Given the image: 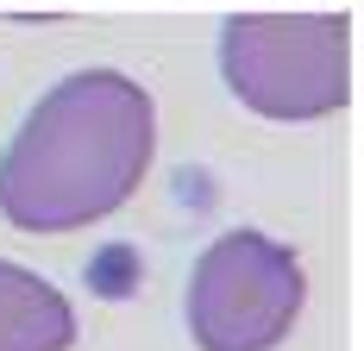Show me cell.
<instances>
[{"mask_svg":"<svg viewBox=\"0 0 364 351\" xmlns=\"http://www.w3.org/2000/svg\"><path fill=\"white\" fill-rule=\"evenodd\" d=\"M157 107L119 70H75L19 119L0 151L6 226L50 239L119 213L151 170Z\"/></svg>","mask_w":364,"mask_h":351,"instance_id":"obj_1","label":"cell"},{"mask_svg":"<svg viewBox=\"0 0 364 351\" xmlns=\"http://www.w3.org/2000/svg\"><path fill=\"white\" fill-rule=\"evenodd\" d=\"M220 75L264 119H327L352 101V26L339 13H239Z\"/></svg>","mask_w":364,"mask_h":351,"instance_id":"obj_2","label":"cell"},{"mask_svg":"<svg viewBox=\"0 0 364 351\" xmlns=\"http://www.w3.org/2000/svg\"><path fill=\"white\" fill-rule=\"evenodd\" d=\"M301 295H308L301 257L270 232L239 226L195 257L182 320L201 351H277L301 314Z\"/></svg>","mask_w":364,"mask_h":351,"instance_id":"obj_3","label":"cell"},{"mask_svg":"<svg viewBox=\"0 0 364 351\" xmlns=\"http://www.w3.org/2000/svg\"><path fill=\"white\" fill-rule=\"evenodd\" d=\"M75 308L57 282H44L26 264L0 257V351H70Z\"/></svg>","mask_w":364,"mask_h":351,"instance_id":"obj_4","label":"cell"}]
</instances>
